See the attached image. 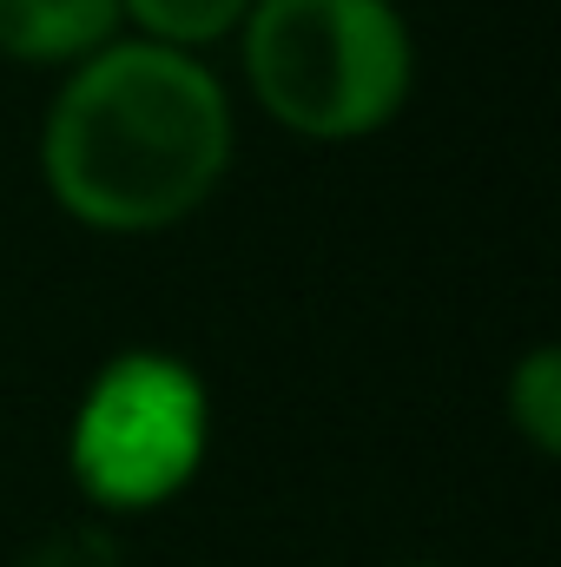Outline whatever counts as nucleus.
I'll list each match as a JSON object with an SVG mask.
<instances>
[{
  "label": "nucleus",
  "mask_w": 561,
  "mask_h": 567,
  "mask_svg": "<svg viewBox=\"0 0 561 567\" xmlns=\"http://www.w3.org/2000/svg\"><path fill=\"white\" fill-rule=\"evenodd\" d=\"M509 423L536 455L561 449V350L536 343L516 370H509Z\"/></svg>",
  "instance_id": "423d86ee"
},
{
  "label": "nucleus",
  "mask_w": 561,
  "mask_h": 567,
  "mask_svg": "<svg viewBox=\"0 0 561 567\" xmlns=\"http://www.w3.org/2000/svg\"><path fill=\"white\" fill-rule=\"evenodd\" d=\"M120 27V0H0V53L20 66H80Z\"/></svg>",
  "instance_id": "20e7f679"
},
{
  "label": "nucleus",
  "mask_w": 561,
  "mask_h": 567,
  "mask_svg": "<svg viewBox=\"0 0 561 567\" xmlns=\"http://www.w3.org/2000/svg\"><path fill=\"white\" fill-rule=\"evenodd\" d=\"M245 80L284 133L350 145L404 113L417 40L397 0H252Z\"/></svg>",
  "instance_id": "f03ea898"
},
{
  "label": "nucleus",
  "mask_w": 561,
  "mask_h": 567,
  "mask_svg": "<svg viewBox=\"0 0 561 567\" xmlns=\"http://www.w3.org/2000/svg\"><path fill=\"white\" fill-rule=\"evenodd\" d=\"M232 140V93L198 53L113 40L53 93L40 172L53 205L86 231L145 238L218 192Z\"/></svg>",
  "instance_id": "f257e3e1"
},
{
  "label": "nucleus",
  "mask_w": 561,
  "mask_h": 567,
  "mask_svg": "<svg viewBox=\"0 0 561 567\" xmlns=\"http://www.w3.org/2000/svg\"><path fill=\"white\" fill-rule=\"evenodd\" d=\"M205 435L212 403L198 370L165 350H126L86 383L67 429V462L100 508H159L198 475Z\"/></svg>",
  "instance_id": "7ed1b4c3"
},
{
  "label": "nucleus",
  "mask_w": 561,
  "mask_h": 567,
  "mask_svg": "<svg viewBox=\"0 0 561 567\" xmlns=\"http://www.w3.org/2000/svg\"><path fill=\"white\" fill-rule=\"evenodd\" d=\"M410 567H436V561H410Z\"/></svg>",
  "instance_id": "0eeeda50"
},
{
  "label": "nucleus",
  "mask_w": 561,
  "mask_h": 567,
  "mask_svg": "<svg viewBox=\"0 0 561 567\" xmlns=\"http://www.w3.org/2000/svg\"><path fill=\"white\" fill-rule=\"evenodd\" d=\"M252 13V0H120V20L140 27V40L172 47V53H198L225 33H238Z\"/></svg>",
  "instance_id": "39448f33"
}]
</instances>
